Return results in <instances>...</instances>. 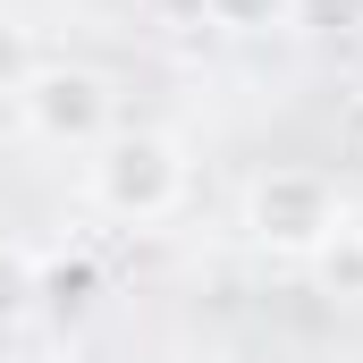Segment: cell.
Masks as SVG:
<instances>
[{"label":"cell","instance_id":"cell-6","mask_svg":"<svg viewBox=\"0 0 363 363\" xmlns=\"http://www.w3.org/2000/svg\"><path fill=\"white\" fill-rule=\"evenodd\" d=\"M26 313H34V254L0 245V330H17Z\"/></svg>","mask_w":363,"mask_h":363},{"label":"cell","instance_id":"cell-1","mask_svg":"<svg viewBox=\"0 0 363 363\" xmlns=\"http://www.w3.org/2000/svg\"><path fill=\"white\" fill-rule=\"evenodd\" d=\"M85 194L93 211L127 220V228H152L186 203V144L161 127H110L85 161Z\"/></svg>","mask_w":363,"mask_h":363},{"label":"cell","instance_id":"cell-2","mask_svg":"<svg viewBox=\"0 0 363 363\" xmlns=\"http://www.w3.org/2000/svg\"><path fill=\"white\" fill-rule=\"evenodd\" d=\"M338 186L321 169H262L245 186V237L262 254H287V262H313L338 245Z\"/></svg>","mask_w":363,"mask_h":363},{"label":"cell","instance_id":"cell-5","mask_svg":"<svg viewBox=\"0 0 363 363\" xmlns=\"http://www.w3.org/2000/svg\"><path fill=\"white\" fill-rule=\"evenodd\" d=\"M220 34H279V26H296V0H194Z\"/></svg>","mask_w":363,"mask_h":363},{"label":"cell","instance_id":"cell-8","mask_svg":"<svg viewBox=\"0 0 363 363\" xmlns=\"http://www.w3.org/2000/svg\"><path fill=\"white\" fill-rule=\"evenodd\" d=\"M296 26H304V34H355L363 0H296Z\"/></svg>","mask_w":363,"mask_h":363},{"label":"cell","instance_id":"cell-9","mask_svg":"<svg viewBox=\"0 0 363 363\" xmlns=\"http://www.w3.org/2000/svg\"><path fill=\"white\" fill-rule=\"evenodd\" d=\"M347 152H355V161H363V93H355V101H347Z\"/></svg>","mask_w":363,"mask_h":363},{"label":"cell","instance_id":"cell-3","mask_svg":"<svg viewBox=\"0 0 363 363\" xmlns=\"http://www.w3.org/2000/svg\"><path fill=\"white\" fill-rule=\"evenodd\" d=\"M26 101V127L43 135V144H68V152H93L101 135H110V77L101 68H77V60H60V68H34V85L17 93Z\"/></svg>","mask_w":363,"mask_h":363},{"label":"cell","instance_id":"cell-7","mask_svg":"<svg viewBox=\"0 0 363 363\" xmlns=\"http://www.w3.org/2000/svg\"><path fill=\"white\" fill-rule=\"evenodd\" d=\"M34 68H43V60H34V34H26L17 17H0V93H26Z\"/></svg>","mask_w":363,"mask_h":363},{"label":"cell","instance_id":"cell-4","mask_svg":"<svg viewBox=\"0 0 363 363\" xmlns=\"http://www.w3.org/2000/svg\"><path fill=\"white\" fill-rule=\"evenodd\" d=\"M93 296H101L93 254H51V262H34V313L77 321V313H93Z\"/></svg>","mask_w":363,"mask_h":363},{"label":"cell","instance_id":"cell-10","mask_svg":"<svg viewBox=\"0 0 363 363\" xmlns=\"http://www.w3.org/2000/svg\"><path fill=\"white\" fill-rule=\"evenodd\" d=\"M355 245H363V228H355Z\"/></svg>","mask_w":363,"mask_h":363}]
</instances>
